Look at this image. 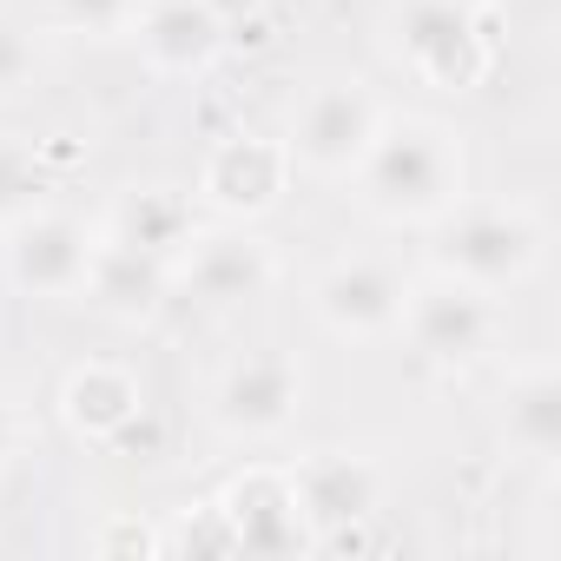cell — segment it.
<instances>
[{
  "instance_id": "cell-19",
  "label": "cell",
  "mask_w": 561,
  "mask_h": 561,
  "mask_svg": "<svg viewBox=\"0 0 561 561\" xmlns=\"http://www.w3.org/2000/svg\"><path fill=\"white\" fill-rule=\"evenodd\" d=\"M41 80V54H34V34L0 8V100H21L27 87Z\"/></svg>"
},
{
  "instance_id": "cell-11",
  "label": "cell",
  "mask_w": 561,
  "mask_h": 561,
  "mask_svg": "<svg viewBox=\"0 0 561 561\" xmlns=\"http://www.w3.org/2000/svg\"><path fill=\"white\" fill-rule=\"evenodd\" d=\"M291 476V495H298V515L311 528V541H331V535H351L357 522H370L383 508V476L377 462L364 456H344V449H318L305 456Z\"/></svg>"
},
{
  "instance_id": "cell-18",
  "label": "cell",
  "mask_w": 561,
  "mask_h": 561,
  "mask_svg": "<svg viewBox=\"0 0 561 561\" xmlns=\"http://www.w3.org/2000/svg\"><path fill=\"white\" fill-rule=\"evenodd\" d=\"M54 192V172L47 159L27 146V139H8L0 133V231H14L21 218H34Z\"/></svg>"
},
{
  "instance_id": "cell-6",
  "label": "cell",
  "mask_w": 561,
  "mask_h": 561,
  "mask_svg": "<svg viewBox=\"0 0 561 561\" xmlns=\"http://www.w3.org/2000/svg\"><path fill=\"white\" fill-rule=\"evenodd\" d=\"M291 179H298V172H291L285 139H264V133H225V139L205 152V165H198V192H192V198H198L205 211L244 225V218H264V211L285 205Z\"/></svg>"
},
{
  "instance_id": "cell-1",
  "label": "cell",
  "mask_w": 561,
  "mask_h": 561,
  "mask_svg": "<svg viewBox=\"0 0 561 561\" xmlns=\"http://www.w3.org/2000/svg\"><path fill=\"white\" fill-rule=\"evenodd\" d=\"M351 185H357V205L383 225H436L462 205L469 146L443 119H423V113L390 119L383 113V126H377L370 152L357 159Z\"/></svg>"
},
{
  "instance_id": "cell-10",
  "label": "cell",
  "mask_w": 561,
  "mask_h": 561,
  "mask_svg": "<svg viewBox=\"0 0 561 561\" xmlns=\"http://www.w3.org/2000/svg\"><path fill=\"white\" fill-rule=\"evenodd\" d=\"M218 515L231 528V554H257V561H285V554H311V528L298 515L291 476L285 469H244L225 495Z\"/></svg>"
},
{
  "instance_id": "cell-20",
  "label": "cell",
  "mask_w": 561,
  "mask_h": 561,
  "mask_svg": "<svg viewBox=\"0 0 561 561\" xmlns=\"http://www.w3.org/2000/svg\"><path fill=\"white\" fill-rule=\"evenodd\" d=\"M54 21L73 27V34H133V14L139 0H47Z\"/></svg>"
},
{
  "instance_id": "cell-3",
  "label": "cell",
  "mask_w": 561,
  "mask_h": 561,
  "mask_svg": "<svg viewBox=\"0 0 561 561\" xmlns=\"http://www.w3.org/2000/svg\"><path fill=\"white\" fill-rule=\"evenodd\" d=\"M383 34H390V54L436 93H476L495 67L482 14L462 8V0H397Z\"/></svg>"
},
{
  "instance_id": "cell-14",
  "label": "cell",
  "mask_w": 561,
  "mask_h": 561,
  "mask_svg": "<svg viewBox=\"0 0 561 561\" xmlns=\"http://www.w3.org/2000/svg\"><path fill=\"white\" fill-rule=\"evenodd\" d=\"M172 291V271L119 238H93V264H87V285L80 298L106 318V324H152L159 305Z\"/></svg>"
},
{
  "instance_id": "cell-4",
  "label": "cell",
  "mask_w": 561,
  "mask_h": 561,
  "mask_svg": "<svg viewBox=\"0 0 561 561\" xmlns=\"http://www.w3.org/2000/svg\"><path fill=\"white\" fill-rule=\"evenodd\" d=\"M397 331L410 337V351H416L423 364H436V370H469V364H482V357L495 351L502 318H495V298H489V291L462 285V277H449V271H430V277H416V285H403V318H397Z\"/></svg>"
},
{
  "instance_id": "cell-5",
  "label": "cell",
  "mask_w": 561,
  "mask_h": 561,
  "mask_svg": "<svg viewBox=\"0 0 561 561\" xmlns=\"http://www.w3.org/2000/svg\"><path fill=\"white\" fill-rule=\"evenodd\" d=\"M377 126H383V106H377L370 87H357V80H331V87L305 93L298 113H291V139H285L291 172H305V179H331V185L351 179L357 159L370 152Z\"/></svg>"
},
{
  "instance_id": "cell-15",
  "label": "cell",
  "mask_w": 561,
  "mask_h": 561,
  "mask_svg": "<svg viewBox=\"0 0 561 561\" xmlns=\"http://www.w3.org/2000/svg\"><path fill=\"white\" fill-rule=\"evenodd\" d=\"M60 416L80 443H119L139 416H146V390L126 364H80L60 390Z\"/></svg>"
},
{
  "instance_id": "cell-23",
  "label": "cell",
  "mask_w": 561,
  "mask_h": 561,
  "mask_svg": "<svg viewBox=\"0 0 561 561\" xmlns=\"http://www.w3.org/2000/svg\"><path fill=\"white\" fill-rule=\"evenodd\" d=\"M462 8H476V14H495V8H508V0H462Z\"/></svg>"
},
{
  "instance_id": "cell-13",
  "label": "cell",
  "mask_w": 561,
  "mask_h": 561,
  "mask_svg": "<svg viewBox=\"0 0 561 561\" xmlns=\"http://www.w3.org/2000/svg\"><path fill=\"white\" fill-rule=\"evenodd\" d=\"M271 277H277V264H271V251L251 231H198L192 251L172 271V285H185L211 311H238V305L271 291Z\"/></svg>"
},
{
  "instance_id": "cell-16",
  "label": "cell",
  "mask_w": 561,
  "mask_h": 561,
  "mask_svg": "<svg viewBox=\"0 0 561 561\" xmlns=\"http://www.w3.org/2000/svg\"><path fill=\"white\" fill-rule=\"evenodd\" d=\"M106 238H119V244H133V251H146V257H159L165 271H179V257H185L192 238H198V211H192V198L172 192V185H133V192L113 205Z\"/></svg>"
},
{
  "instance_id": "cell-8",
  "label": "cell",
  "mask_w": 561,
  "mask_h": 561,
  "mask_svg": "<svg viewBox=\"0 0 561 561\" xmlns=\"http://www.w3.org/2000/svg\"><path fill=\"white\" fill-rule=\"evenodd\" d=\"M311 318L344 344H383L403 318V277L377 257H337L311 285Z\"/></svg>"
},
{
  "instance_id": "cell-21",
  "label": "cell",
  "mask_w": 561,
  "mask_h": 561,
  "mask_svg": "<svg viewBox=\"0 0 561 561\" xmlns=\"http://www.w3.org/2000/svg\"><path fill=\"white\" fill-rule=\"evenodd\" d=\"M93 548H100V554H119V548H133V554H165V541H159L152 528H139V522H119V528H106Z\"/></svg>"
},
{
  "instance_id": "cell-9",
  "label": "cell",
  "mask_w": 561,
  "mask_h": 561,
  "mask_svg": "<svg viewBox=\"0 0 561 561\" xmlns=\"http://www.w3.org/2000/svg\"><path fill=\"white\" fill-rule=\"evenodd\" d=\"M87 264H93V231L67 211H34L8 231V277H14V291L27 298H47V305H67L80 298L87 285Z\"/></svg>"
},
{
  "instance_id": "cell-7",
  "label": "cell",
  "mask_w": 561,
  "mask_h": 561,
  "mask_svg": "<svg viewBox=\"0 0 561 561\" xmlns=\"http://www.w3.org/2000/svg\"><path fill=\"white\" fill-rule=\"evenodd\" d=\"M218 430L238 436V443H271V436H285L305 410V370L285 357V351H251L238 357L225 377H218Z\"/></svg>"
},
{
  "instance_id": "cell-22",
  "label": "cell",
  "mask_w": 561,
  "mask_h": 561,
  "mask_svg": "<svg viewBox=\"0 0 561 561\" xmlns=\"http://www.w3.org/2000/svg\"><path fill=\"white\" fill-rule=\"evenodd\" d=\"M14 449H21V416H14L8 403H0V469L14 462Z\"/></svg>"
},
{
  "instance_id": "cell-12",
  "label": "cell",
  "mask_w": 561,
  "mask_h": 561,
  "mask_svg": "<svg viewBox=\"0 0 561 561\" xmlns=\"http://www.w3.org/2000/svg\"><path fill=\"white\" fill-rule=\"evenodd\" d=\"M133 41H139V60L159 80H198V73L218 67L231 34H225V14L211 0H139Z\"/></svg>"
},
{
  "instance_id": "cell-2",
  "label": "cell",
  "mask_w": 561,
  "mask_h": 561,
  "mask_svg": "<svg viewBox=\"0 0 561 561\" xmlns=\"http://www.w3.org/2000/svg\"><path fill=\"white\" fill-rule=\"evenodd\" d=\"M443 238H436V271L462 277V285L502 298L515 285L541 271V218L528 205H456L449 218H436Z\"/></svg>"
},
{
  "instance_id": "cell-17",
  "label": "cell",
  "mask_w": 561,
  "mask_h": 561,
  "mask_svg": "<svg viewBox=\"0 0 561 561\" xmlns=\"http://www.w3.org/2000/svg\"><path fill=\"white\" fill-rule=\"evenodd\" d=\"M502 436L515 456L528 462H554L561 456V377L548 364H528L522 377H508V403H502Z\"/></svg>"
}]
</instances>
